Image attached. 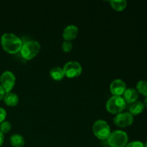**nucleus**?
Instances as JSON below:
<instances>
[{"label":"nucleus","instance_id":"nucleus-5","mask_svg":"<svg viewBox=\"0 0 147 147\" xmlns=\"http://www.w3.org/2000/svg\"><path fill=\"white\" fill-rule=\"evenodd\" d=\"M93 131L95 136L100 140H105L111 134V129L106 121H96L93 126Z\"/></svg>","mask_w":147,"mask_h":147},{"label":"nucleus","instance_id":"nucleus-4","mask_svg":"<svg viewBox=\"0 0 147 147\" xmlns=\"http://www.w3.org/2000/svg\"><path fill=\"white\" fill-rule=\"evenodd\" d=\"M126 103L121 96H113L106 103V110L112 114H118L124 110Z\"/></svg>","mask_w":147,"mask_h":147},{"label":"nucleus","instance_id":"nucleus-25","mask_svg":"<svg viewBox=\"0 0 147 147\" xmlns=\"http://www.w3.org/2000/svg\"><path fill=\"white\" fill-rule=\"evenodd\" d=\"M144 147H147V141H146V143H145V144H144Z\"/></svg>","mask_w":147,"mask_h":147},{"label":"nucleus","instance_id":"nucleus-9","mask_svg":"<svg viewBox=\"0 0 147 147\" xmlns=\"http://www.w3.org/2000/svg\"><path fill=\"white\" fill-rule=\"evenodd\" d=\"M126 90V85L121 79H116L110 86L111 93L115 96H121L124 93Z\"/></svg>","mask_w":147,"mask_h":147},{"label":"nucleus","instance_id":"nucleus-20","mask_svg":"<svg viewBox=\"0 0 147 147\" xmlns=\"http://www.w3.org/2000/svg\"><path fill=\"white\" fill-rule=\"evenodd\" d=\"M125 147H144V144L142 143V142H139V141H134V142H131L127 144V145Z\"/></svg>","mask_w":147,"mask_h":147},{"label":"nucleus","instance_id":"nucleus-13","mask_svg":"<svg viewBox=\"0 0 147 147\" xmlns=\"http://www.w3.org/2000/svg\"><path fill=\"white\" fill-rule=\"evenodd\" d=\"M144 109V106L143 102L138 101V100H136L134 103H131L129 108V113L133 116L140 114L143 112Z\"/></svg>","mask_w":147,"mask_h":147},{"label":"nucleus","instance_id":"nucleus-10","mask_svg":"<svg viewBox=\"0 0 147 147\" xmlns=\"http://www.w3.org/2000/svg\"><path fill=\"white\" fill-rule=\"evenodd\" d=\"M78 34V28L76 25H70L67 26L64 29L63 32V37L65 39V40L67 41H71L77 37Z\"/></svg>","mask_w":147,"mask_h":147},{"label":"nucleus","instance_id":"nucleus-23","mask_svg":"<svg viewBox=\"0 0 147 147\" xmlns=\"http://www.w3.org/2000/svg\"><path fill=\"white\" fill-rule=\"evenodd\" d=\"M4 134L0 131V146H2L3 143H4Z\"/></svg>","mask_w":147,"mask_h":147},{"label":"nucleus","instance_id":"nucleus-17","mask_svg":"<svg viewBox=\"0 0 147 147\" xmlns=\"http://www.w3.org/2000/svg\"><path fill=\"white\" fill-rule=\"evenodd\" d=\"M136 90L138 93L147 97V81L140 80L136 84Z\"/></svg>","mask_w":147,"mask_h":147},{"label":"nucleus","instance_id":"nucleus-6","mask_svg":"<svg viewBox=\"0 0 147 147\" xmlns=\"http://www.w3.org/2000/svg\"><path fill=\"white\" fill-rule=\"evenodd\" d=\"M65 76L69 78H74L80 76L82 73V66L76 61L67 62L63 68Z\"/></svg>","mask_w":147,"mask_h":147},{"label":"nucleus","instance_id":"nucleus-21","mask_svg":"<svg viewBox=\"0 0 147 147\" xmlns=\"http://www.w3.org/2000/svg\"><path fill=\"white\" fill-rule=\"evenodd\" d=\"M6 117H7V112L2 108H0V123L4 121Z\"/></svg>","mask_w":147,"mask_h":147},{"label":"nucleus","instance_id":"nucleus-15","mask_svg":"<svg viewBox=\"0 0 147 147\" xmlns=\"http://www.w3.org/2000/svg\"><path fill=\"white\" fill-rule=\"evenodd\" d=\"M50 75L52 78L55 80H61L65 77V73L63 68L60 67H55L50 70Z\"/></svg>","mask_w":147,"mask_h":147},{"label":"nucleus","instance_id":"nucleus-19","mask_svg":"<svg viewBox=\"0 0 147 147\" xmlns=\"http://www.w3.org/2000/svg\"><path fill=\"white\" fill-rule=\"evenodd\" d=\"M62 49L65 53H70L73 49V44L70 41L65 40L62 45Z\"/></svg>","mask_w":147,"mask_h":147},{"label":"nucleus","instance_id":"nucleus-12","mask_svg":"<svg viewBox=\"0 0 147 147\" xmlns=\"http://www.w3.org/2000/svg\"><path fill=\"white\" fill-rule=\"evenodd\" d=\"M4 101L6 105L11 107L16 106L19 103V97L14 93H7L4 96Z\"/></svg>","mask_w":147,"mask_h":147},{"label":"nucleus","instance_id":"nucleus-24","mask_svg":"<svg viewBox=\"0 0 147 147\" xmlns=\"http://www.w3.org/2000/svg\"><path fill=\"white\" fill-rule=\"evenodd\" d=\"M143 103H144V107L147 108V97L145 98V99H144V100Z\"/></svg>","mask_w":147,"mask_h":147},{"label":"nucleus","instance_id":"nucleus-7","mask_svg":"<svg viewBox=\"0 0 147 147\" xmlns=\"http://www.w3.org/2000/svg\"><path fill=\"white\" fill-rule=\"evenodd\" d=\"M16 78L11 71H5L0 76L1 86L3 88L5 93H9L15 85Z\"/></svg>","mask_w":147,"mask_h":147},{"label":"nucleus","instance_id":"nucleus-16","mask_svg":"<svg viewBox=\"0 0 147 147\" xmlns=\"http://www.w3.org/2000/svg\"><path fill=\"white\" fill-rule=\"evenodd\" d=\"M110 4L112 8L114 9L116 11H121L126 8L127 2L125 0H111L110 1Z\"/></svg>","mask_w":147,"mask_h":147},{"label":"nucleus","instance_id":"nucleus-8","mask_svg":"<svg viewBox=\"0 0 147 147\" xmlns=\"http://www.w3.org/2000/svg\"><path fill=\"white\" fill-rule=\"evenodd\" d=\"M134 116L129 112H121L113 118V123L121 128L127 127L133 123Z\"/></svg>","mask_w":147,"mask_h":147},{"label":"nucleus","instance_id":"nucleus-14","mask_svg":"<svg viewBox=\"0 0 147 147\" xmlns=\"http://www.w3.org/2000/svg\"><path fill=\"white\" fill-rule=\"evenodd\" d=\"M10 144L14 147H23L25 141L22 135L20 134H13L11 135L9 139Z\"/></svg>","mask_w":147,"mask_h":147},{"label":"nucleus","instance_id":"nucleus-18","mask_svg":"<svg viewBox=\"0 0 147 147\" xmlns=\"http://www.w3.org/2000/svg\"><path fill=\"white\" fill-rule=\"evenodd\" d=\"M11 123L8 121H3L2 123H0V131L2 132L3 134H7L11 130Z\"/></svg>","mask_w":147,"mask_h":147},{"label":"nucleus","instance_id":"nucleus-3","mask_svg":"<svg viewBox=\"0 0 147 147\" xmlns=\"http://www.w3.org/2000/svg\"><path fill=\"white\" fill-rule=\"evenodd\" d=\"M107 141L111 147H125L128 144L129 137L125 131L117 130L111 133Z\"/></svg>","mask_w":147,"mask_h":147},{"label":"nucleus","instance_id":"nucleus-1","mask_svg":"<svg viewBox=\"0 0 147 147\" xmlns=\"http://www.w3.org/2000/svg\"><path fill=\"white\" fill-rule=\"evenodd\" d=\"M3 49L9 54H16L21 50L23 42L20 37L13 33H4L1 37Z\"/></svg>","mask_w":147,"mask_h":147},{"label":"nucleus","instance_id":"nucleus-2","mask_svg":"<svg viewBox=\"0 0 147 147\" xmlns=\"http://www.w3.org/2000/svg\"><path fill=\"white\" fill-rule=\"evenodd\" d=\"M40 50V43L35 40H29L22 45L20 53L22 57L27 60L34 58Z\"/></svg>","mask_w":147,"mask_h":147},{"label":"nucleus","instance_id":"nucleus-11","mask_svg":"<svg viewBox=\"0 0 147 147\" xmlns=\"http://www.w3.org/2000/svg\"><path fill=\"white\" fill-rule=\"evenodd\" d=\"M125 102L128 103H133L138 100L139 98V93L137 90L133 88H130L125 90L124 93L123 94Z\"/></svg>","mask_w":147,"mask_h":147},{"label":"nucleus","instance_id":"nucleus-22","mask_svg":"<svg viewBox=\"0 0 147 147\" xmlns=\"http://www.w3.org/2000/svg\"><path fill=\"white\" fill-rule=\"evenodd\" d=\"M5 91H4V90L3 89V88L1 87V85H0V100H1V99L4 98V95H5Z\"/></svg>","mask_w":147,"mask_h":147}]
</instances>
